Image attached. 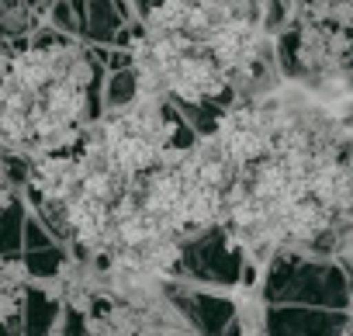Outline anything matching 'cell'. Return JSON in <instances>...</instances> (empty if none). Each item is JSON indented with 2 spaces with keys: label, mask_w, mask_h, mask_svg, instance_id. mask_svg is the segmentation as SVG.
<instances>
[{
  "label": "cell",
  "mask_w": 353,
  "mask_h": 336,
  "mask_svg": "<svg viewBox=\"0 0 353 336\" xmlns=\"http://www.w3.org/2000/svg\"><path fill=\"white\" fill-rule=\"evenodd\" d=\"M70 260H73V253H70L66 243H52V246L25 250V253H21V264H25V270H28L32 281H56V277L66 270Z\"/></svg>",
  "instance_id": "9c48e42d"
},
{
  "label": "cell",
  "mask_w": 353,
  "mask_h": 336,
  "mask_svg": "<svg viewBox=\"0 0 353 336\" xmlns=\"http://www.w3.org/2000/svg\"><path fill=\"white\" fill-rule=\"evenodd\" d=\"M294 4H298V18L305 21L353 32V0H294Z\"/></svg>",
  "instance_id": "30bf717a"
},
{
  "label": "cell",
  "mask_w": 353,
  "mask_h": 336,
  "mask_svg": "<svg viewBox=\"0 0 353 336\" xmlns=\"http://www.w3.org/2000/svg\"><path fill=\"white\" fill-rule=\"evenodd\" d=\"M250 257H339L353 246V128L298 90H281L270 139L232 166L222 222Z\"/></svg>",
  "instance_id": "6da1fadb"
},
{
  "label": "cell",
  "mask_w": 353,
  "mask_h": 336,
  "mask_svg": "<svg viewBox=\"0 0 353 336\" xmlns=\"http://www.w3.org/2000/svg\"><path fill=\"white\" fill-rule=\"evenodd\" d=\"M125 25L128 21L118 14L114 0H87V14H83L80 39L90 42V46H114V39H118V32Z\"/></svg>",
  "instance_id": "5b68a950"
},
{
  "label": "cell",
  "mask_w": 353,
  "mask_h": 336,
  "mask_svg": "<svg viewBox=\"0 0 353 336\" xmlns=\"http://www.w3.org/2000/svg\"><path fill=\"white\" fill-rule=\"evenodd\" d=\"M46 21L66 35H80V18L73 11V0H52L49 11H46Z\"/></svg>",
  "instance_id": "7c38bea8"
},
{
  "label": "cell",
  "mask_w": 353,
  "mask_h": 336,
  "mask_svg": "<svg viewBox=\"0 0 353 336\" xmlns=\"http://www.w3.org/2000/svg\"><path fill=\"white\" fill-rule=\"evenodd\" d=\"M63 319V295L56 288L28 284L25 288V333H52Z\"/></svg>",
  "instance_id": "277c9868"
},
{
  "label": "cell",
  "mask_w": 353,
  "mask_h": 336,
  "mask_svg": "<svg viewBox=\"0 0 353 336\" xmlns=\"http://www.w3.org/2000/svg\"><path fill=\"white\" fill-rule=\"evenodd\" d=\"M139 97V70H135V59L125 63V66H114V70H104V83H101V101H104V111H114V108H125Z\"/></svg>",
  "instance_id": "ba28073f"
},
{
  "label": "cell",
  "mask_w": 353,
  "mask_h": 336,
  "mask_svg": "<svg viewBox=\"0 0 353 336\" xmlns=\"http://www.w3.org/2000/svg\"><path fill=\"white\" fill-rule=\"evenodd\" d=\"M39 25H46V8L39 0H0V32L11 42H25Z\"/></svg>",
  "instance_id": "8992f818"
},
{
  "label": "cell",
  "mask_w": 353,
  "mask_h": 336,
  "mask_svg": "<svg viewBox=\"0 0 353 336\" xmlns=\"http://www.w3.org/2000/svg\"><path fill=\"white\" fill-rule=\"evenodd\" d=\"M101 83L104 63L90 42L39 25L0 77V139L28 156L73 142L104 115Z\"/></svg>",
  "instance_id": "7a4b0ae2"
},
{
  "label": "cell",
  "mask_w": 353,
  "mask_h": 336,
  "mask_svg": "<svg viewBox=\"0 0 353 336\" xmlns=\"http://www.w3.org/2000/svg\"><path fill=\"white\" fill-rule=\"evenodd\" d=\"M25 219H28V201L21 191L0 201V257L25 253Z\"/></svg>",
  "instance_id": "52a82bcc"
},
{
  "label": "cell",
  "mask_w": 353,
  "mask_h": 336,
  "mask_svg": "<svg viewBox=\"0 0 353 336\" xmlns=\"http://www.w3.org/2000/svg\"><path fill=\"white\" fill-rule=\"evenodd\" d=\"M294 18H298V4H294V0H260V25H263L267 35L284 32Z\"/></svg>",
  "instance_id": "8fae6325"
},
{
  "label": "cell",
  "mask_w": 353,
  "mask_h": 336,
  "mask_svg": "<svg viewBox=\"0 0 353 336\" xmlns=\"http://www.w3.org/2000/svg\"><path fill=\"white\" fill-rule=\"evenodd\" d=\"M52 243H59L52 233H49V226L28 208V219H25V250H42V246H52Z\"/></svg>",
  "instance_id": "4fadbf2b"
},
{
  "label": "cell",
  "mask_w": 353,
  "mask_h": 336,
  "mask_svg": "<svg viewBox=\"0 0 353 336\" xmlns=\"http://www.w3.org/2000/svg\"><path fill=\"white\" fill-rule=\"evenodd\" d=\"M39 4H42V8H46V11H49V4H52V0H39Z\"/></svg>",
  "instance_id": "5bb4252c"
},
{
  "label": "cell",
  "mask_w": 353,
  "mask_h": 336,
  "mask_svg": "<svg viewBox=\"0 0 353 336\" xmlns=\"http://www.w3.org/2000/svg\"><path fill=\"white\" fill-rule=\"evenodd\" d=\"M263 329L267 333H353V308L270 302L263 312Z\"/></svg>",
  "instance_id": "3957f363"
}]
</instances>
